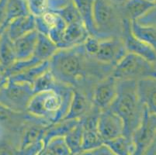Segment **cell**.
I'll list each match as a JSON object with an SVG mask.
<instances>
[{"instance_id": "23", "label": "cell", "mask_w": 156, "mask_h": 155, "mask_svg": "<svg viewBox=\"0 0 156 155\" xmlns=\"http://www.w3.org/2000/svg\"><path fill=\"white\" fill-rule=\"evenodd\" d=\"M48 69H49V61L39 63L30 68L27 70L21 72V73L12 75L9 79H12L14 81H19V82H27V83L33 85V83L35 82V80L37 79L38 77H40L42 74L47 72Z\"/></svg>"}, {"instance_id": "14", "label": "cell", "mask_w": 156, "mask_h": 155, "mask_svg": "<svg viewBox=\"0 0 156 155\" xmlns=\"http://www.w3.org/2000/svg\"><path fill=\"white\" fill-rule=\"evenodd\" d=\"M36 30V17L32 14L20 16L6 25L5 33L12 41Z\"/></svg>"}, {"instance_id": "39", "label": "cell", "mask_w": 156, "mask_h": 155, "mask_svg": "<svg viewBox=\"0 0 156 155\" xmlns=\"http://www.w3.org/2000/svg\"><path fill=\"white\" fill-rule=\"evenodd\" d=\"M80 155H92L91 151H83L80 153Z\"/></svg>"}, {"instance_id": "20", "label": "cell", "mask_w": 156, "mask_h": 155, "mask_svg": "<svg viewBox=\"0 0 156 155\" xmlns=\"http://www.w3.org/2000/svg\"><path fill=\"white\" fill-rule=\"evenodd\" d=\"M130 29L134 36L144 41L156 51V25L131 21Z\"/></svg>"}, {"instance_id": "19", "label": "cell", "mask_w": 156, "mask_h": 155, "mask_svg": "<svg viewBox=\"0 0 156 155\" xmlns=\"http://www.w3.org/2000/svg\"><path fill=\"white\" fill-rule=\"evenodd\" d=\"M58 49V45L49 37L38 33L37 41L33 57L41 62H48Z\"/></svg>"}, {"instance_id": "21", "label": "cell", "mask_w": 156, "mask_h": 155, "mask_svg": "<svg viewBox=\"0 0 156 155\" xmlns=\"http://www.w3.org/2000/svg\"><path fill=\"white\" fill-rule=\"evenodd\" d=\"M79 11L82 22L89 32V35L96 37L94 19H93V8L94 0H73Z\"/></svg>"}, {"instance_id": "13", "label": "cell", "mask_w": 156, "mask_h": 155, "mask_svg": "<svg viewBox=\"0 0 156 155\" xmlns=\"http://www.w3.org/2000/svg\"><path fill=\"white\" fill-rule=\"evenodd\" d=\"M94 107L92 98L84 92L73 89L68 113L64 119L81 120Z\"/></svg>"}, {"instance_id": "38", "label": "cell", "mask_w": 156, "mask_h": 155, "mask_svg": "<svg viewBox=\"0 0 156 155\" xmlns=\"http://www.w3.org/2000/svg\"><path fill=\"white\" fill-rule=\"evenodd\" d=\"M108 1H110L113 5H117L118 7H121L124 5V4L125 3L127 0H108Z\"/></svg>"}, {"instance_id": "30", "label": "cell", "mask_w": 156, "mask_h": 155, "mask_svg": "<svg viewBox=\"0 0 156 155\" xmlns=\"http://www.w3.org/2000/svg\"><path fill=\"white\" fill-rule=\"evenodd\" d=\"M56 14L60 16L67 25L72 23L82 21L80 16H79V11L77 9V7H76L73 0H72L65 7L61 9Z\"/></svg>"}, {"instance_id": "32", "label": "cell", "mask_w": 156, "mask_h": 155, "mask_svg": "<svg viewBox=\"0 0 156 155\" xmlns=\"http://www.w3.org/2000/svg\"><path fill=\"white\" fill-rule=\"evenodd\" d=\"M100 43V38L89 35L83 44V46L87 55L91 57H95V55L97 53L98 50H99Z\"/></svg>"}, {"instance_id": "12", "label": "cell", "mask_w": 156, "mask_h": 155, "mask_svg": "<svg viewBox=\"0 0 156 155\" xmlns=\"http://www.w3.org/2000/svg\"><path fill=\"white\" fill-rule=\"evenodd\" d=\"M130 23L128 19L126 20L121 37L127 52L140 56L151 63L156 64V51L144 41L134 36L130 29Z\"/></svg>"}, {"instance_id": "41", "label": "cell", "mask_w": 156, "mask_h": 155, "mask_svg": "<svg viewBox=\"0 0 156 155\" xmlns=\"http://www.w3.org/2000/svg\"><path fill=\"white\" fill-rule=\"evenodd\" d=\"M151 1H154V2H155V1H154V0H151Z\"/></svg>"}, {"instance_id": "31", "label": "cell", "mask_w": 156, "mask_h": 155, "mask_svg": "<svg viewBox=\"0 0 156 155\" xmlns=\"http://www.w3.org/2000/svg\"><path fill=\"white\" fill-rule=\"evenodd\" d=\"M30 13L39 16L46 12L47 0H27Z\"/></svg>"}, {"instance_id": "2", "label": "cell", "mask_w": 156, "mask_h": 155, "mask_svg": "<svg viewBox=\"0 0 156 155\" xmlns=\"http://www.w3.org/2000/svg\"><path fill=\"white\" fill-rule=\"evenodd\" d=\"M72 92V87L58 82L54 89L34 93L27 112L49 125L61 121L68 113Z\"/></svg>"}, {"instance_id": "4", "label": "cell", "mask_w": 156, "mask_h": 155, "mask_svg": "<svg viewBox=\"0 0 156 155\" xmlns=\"http://www.w3.org/2000/svg\"><path fill=\"white\" fill-rule=\"evenodd\" d=\"M96 37L100 39L122 37L126 20L121 7L108 0H94L93 8Z\"/></svg>"}, {"instance_id": "25", "label": "cell", "mask_w": 156, "mask_h": 155, "mask_svg": "<svg viewBox=\"0 0 156 155\" xmlns=\"http://www.w3.org/2000/svg\"><path fill=\"white\" fill-rule=\"evenodd\" d=\"M83 128L81 120L65 136L68 147L72 154H79L82 152Z\"/></svg>"}, {"instance_id": "5", "label": "cell", "mask_w": 156, "mask_h": 155, "mask_svg": "<svg viewBox=\"0 0 156 155\" xmlns=\"http://www.w3.org/2000/svg\"><path fill=\"white\" fill-rule=\"evenodd\" d=\"M112 75L118 81H135L156 78V64L136 55L127 53L113 67Z\"/></svg>"}, {"instance_id": "42", "label": "cell", "mask_w": 156, "mask_h": 155, "mask_svg": "<svg viewBox=\"0 0 156 155\" xmlns=\"http://www.w3.org/2000/svg\"><path fill=\"white\" fill-rule=\"evenodd\" d=\"M0 136H1V133H0Z\"/></svg>"}, {"instance_id": "15", "label": "cell", "mask_w": 156, "mask_h": 155, "mask_svg": "<svg viewBox=\"0 0 156 155\" xmlns=\"http://www.w3.org/2000/svg\"><path fill=\"white\" fill-rule=\"evenodd\" d=\"M89 36V32L82 21L68 24L58 48H68L83 44Z\"/></svg>"}, {"instance_id": "17", "label": "cell", "mask_w": 156, "mask_h": 155, "mask_svg": "<svg viewBox=\"0 0 156 155\" xmlns=\"http://www.w3.org/2000/svg\"><path fill=\"white\" fill-rule=\"evenodd\" d=\"M156 7V2L151 0H127L121 10L125 19L136 21Z\"/></svg>"}, {"instance_id": "18", "label": "cell", "mask_w": 156, "mask_h": 155, "mask_svg": "<svg viewBox=\"0 0 156 155\" xmlns=\"http://www.w3.org/2000/svg\"><path fill=\"white\" fill-rule=\"evenodd\" d=\"M37 37L38 32L34 30L13 41L16 60H26L32 58Z\"/></svg>"}, {"instance_id": "7", "label": "cell", "mask_w": 156, "mask_h": 155, "mask_svg": "<svg viewBox=\"0 0 156 155\" xmlns=\"http://www.w3.org/2000/svg\"><path fill=\"white\" fill-rule=\"evenodd\" d=\"M155 136L156 115L144 107L141 123L131 136L134 147V155H144Z\"/></svg>"}, {"instance_id": "35", "label": "cell", "mask_w": 156, "mask_h": 155, "mask_svg": "<svg viewBox=\"0 0 156 155\" xmlns=\"http://www.w3.org/2000/svg\"><path fill=\"white\" fill-rule=\"evenodd\" d=\"M91 153L92 155H116L106 143H103L99 147L92 150Z\"/></svg>"}, {"instance_id": "27", "label": "cell", "mask_w": 156, "mask_h": 155, "mask_svg": "<svg viewBox=\"0 0 156 155\" xmlns=\"http://www.w3.org/2000/svg\"><path fill=\"white\" fill-rule=\"evenodd\" d=\"M30 14L27 0H7V19L5 26L11 20Z\"/></svg>"}, {"instance_id": "11", "label": "cell", "mask_w": 156, "mask_h": 155, "mask_svg": "<svg viewBox=\"0 0 156 155\" xmlns=\"http://www.w3.org/2000/svg\"><path fill=\"white\" fill-rule=\"evenodd\" d=\"M98 131L104 143L124 133V123L110 109L100 111L97 123Z\"/></svg>"}, {"instance_id": "8", "label": "cell", "mask_w": 156, "mask_h": 155, "mask_svg": "<svg viewBox=\"0 0 156 155\" xmlns=\"http://www.w3.org/2000/svg\"><path fill=\"white\" fill-rule=\"evenodd\" d=\"M121 37L100 39V47L94 58L98 62L114 67L127 54Z\"/></svg>"}, {"instance_id": "3", "label": "cell", "mask_w": 156, "mask_h": 155, "mask_svg": "<svg viewBox=\"0 0 156 155\" xmlns=\"http://www.w3.org/2000/svg\"><path fill=\"white\" fill-rule=\"evenodd\" d=\"M137 82L117 80V96L109 107L124 123L123 135L131 137L140 124L144 107L137 92Z\"/></svg>"}, {"instance_id": "37", "label": "cell", "mask_w": 156, "mask_h": 155, "mask_svg": "<svg viewBox=\"0 0 156 155\" xmlns=\"http://www.w3.org/2000/svg\"><path fill=\"white\" fill-rule=\"evenodd\" d=\"M144 155H156V136Z\"/></svg>"}, {"instance_id": "33", "label": "cell", "mask_w": 156, "mask_h": 155, "mask_svg": "<svg viewBox=\"0 0 156 155\" xmlns=\"http://www.w3.org/2000/svg\"><path fill=\"white\" fill-rule=\"evenodd\" d=\"M45 143L43 140L35 142L18 150V155H40L43 150Z\"/></svg>"}, {"instance_id": "22", "label": "cell", "mask_w": 156, "mask_h": 155, "mask_svg": "<svg viewBox=\"0 0 156 155\" xmlns=\"http://www.w3.org/2000/svg\"><path fill=\"white\" fill-rule=\"evenodd\" d=\"M79 122L77 119H62L61 121L49 125L44 136V142L46 144L51 139L58 136L65 137L72 129Z\"/></svg>"}, {"instance_id": "1", "label": "cell", "mask_w": 156, "mask_h": 155, "mask_svg": "<svg viewBox=\"0 0 156 155\" xmlns=\"http://www.w3.org/2000/svg\"><path fill=\"white\" fill-rule=\"evenodd\" d=\"M113 69V66L101 63L87 55L83 44L59 48L49 60V70L56 81L91 98L96 84L112 75Z\"/></svg>"}, {"instance_id": "28", "label": "cell", "mask_w": 156, "mask_h": 155, "mask_svg": "<svg viewBox=\"0 0 156 155\" xmlns=\"http://www.w3.org/2000/svg\"><path fill=\"white\" fill-rule=\"evenodd\" d=\"M57 84H58V81H56L51 72L48 69L47 72L38 77L32 85L34 92V93H37V92H44V91L54 89Z\"/></svg>"}, {"instance_id": "29", "label": "cell", "mask_w": 156, "mask_h": 155, "mask_svg": "<svg viewBox=\"0 0 156 155\" xmlns=\"http://www.w3.org/2000/svg\"><path fill=\"white\" fill-rule=\"evenodd\" d=\"M44 147L51 155H72L63 136H58L51 139Z\"/></svg>"}, {"instance_id": "26", "label": "cell", "mask_w": 156, "mask_h": 155, "mask_svg": "<svg viewBox=\"0 0 156 155\" xmlns=\"http://www.w3.org/2000/svg\"><path fill=\"white\" fill-rule=\"evenodd\" d=\"M4 34L0 44V57L3 65L7 68H10L16 61V57L14 51L13 41H11L6 33L5 32Z\"/></svg>"}, {"instance_id": "9", "label": "cell", "mask_w": 156, "mask_h": 155, "mask_svg": "<svg viewBox=\"0 0 156 155\" xmlns=\"http://www.w3.org/2000/svg\"><path fill=\"white\" fill-rule=\"evenodd\" d=\"M36 17V30L48 36L58 47L67 24L58 14L45 12Z\"/></svg>"}, {"instance_id": "10", "label": "cell", "mask_w": 156, "mask_h": 155, "mask_svg": "<svg viewBox=\"0 0 156 155\" xmlns=\"http://www.w3.org/2000/svg\"><path fill=\"white\" fill-rule=\"evenodd\" d=\"M117 92V80L112 75L101 79L95 85L92 101L93 106L100 111L108 109Z\"/></svg>"}, {"instance_id": "36", "label": "cell", "mask_w": 156, "mask_h": 155, "mask_svg": "<svg viewBox=\"0 0 156 155\" xmlns=\"http://www.w3.org/2000/svg\"><path fill=\"white\" fill-rule=\"evenodd\" d=\"M7 0H0V26L6 24Z\"/></svg>"}, {"instance_id": "34", "label": "cell", "mask_w": 156, "mask_h": 155, "mask_svg": "<svg viewBox=\"0 0 156 155\" xmlns=\"http://www.w3.org/2000/svg\"><path fill=\"white\" fill-rule=\"evenodd\" d=\"M0 155H18V147L12 141L1 142Z\"/></svg>"}, {"instance_id": "16", "label": "cell", "mask_w": 156, "mask_h": 155, "mask_svg": "<svg viewBox=\"0 0 156 155\" xmlns=\"http://www.w3.org/2000/svg\"><path fill=\"white\" fill-rule=\"evenodd\" d=\"M137 92L141 103L147 110L156 115V78L137 82Z\"/></svg>"}, {"instance_id": "40", "label": "cell", "mask_w": 156, "mask_h": 155, "mask_svg": "<svg viewBox=\"0 0 156 155\" xmlns=\"http://www.w3.org/2000/svg\"><path fill=\"white\" fill-rule=\"evenodd\" d=\"M72 155H80V153H79V154H72Z\"/></svg>"}, {"instance_id": "6", "label": "cell", "mask_w": 156, "mask_h": 155, "mask_svg": "<svg viewBox=\"0 0 156 155\" xmlns=\"http://www.w3.org/2000/svg\"><path fill=\"white\" fill-rule=\"evenodd\" d=\"M34 95L31 84L9 79L0 89V104L17 113H27Z\"/></svg>"}, {"instance_id": "24", "label": "cell", "mask_w": 156, "mask_h": 155, "mask_svg": "<svg viewBox=\"0 0 156 155\" xmlns=\"http://www.w3.org/2000/svg\"><path fill=\"white\" fill-rule=\"evenodd\" d=\"M105 143L116 155H134V147L131 137L121 135Z\"/></svg>"}]
</instances>
